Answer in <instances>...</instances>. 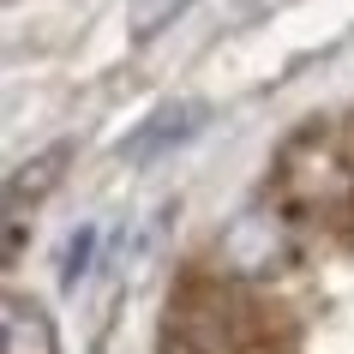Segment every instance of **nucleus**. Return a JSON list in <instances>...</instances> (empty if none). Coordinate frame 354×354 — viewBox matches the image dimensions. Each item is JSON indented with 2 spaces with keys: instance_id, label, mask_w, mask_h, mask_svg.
<instances>
[{
  "instance_id": "1",
  "label": "nucleus",
  "mask_w": 354,
  "mask_h": 354,
  "mask_svg": "<svg viewBox=\"0 0 354 354\" xmlns=\"http://www.w3.org/2000/svg\"><path fill=\"white\" fill-rule=\"evenodd\" d=\"M277 210L295 223H342L354 216V127L318 120L300 127L270 174Z\"/></svg>"
},
{
  "instance_id": "2",
  "label": "nucleus",
  "mask_w": 354,
  "mask_h": 354,
  "mask_svg": "<svg viewBox=\"0 0 354 354\" xmlns=\"http://www.w3.org/2000/svg\"><path fill=\"white\" fill-rule=\"evenodd\" d=\"M277 318L228 282H187L168 300L162 354H277Z\"/></svg>"
},
{
  "instance_id": "3",
  "label": "nucleus",
  "mask_w": 354,
  "mask_h": 354,
  "mask_svg": "<svg viewBox=\"0 0 354 354\" xmlns=\"http://www.w3.org/2000/svg\"><path fill=\"white\" fill-rule=\"evenodd\" d=\"M198 120H205V102H168V109H156V114L145 120V132L127 145V156H132V162H145V156H156V150L192 138V132H198Z\"/></svg>"
},
{
  "instance_id": "4",
  "label": "nucleus",
  "mask_w": 354,
  "mask_h": 354,
  "mask_svg": "<svg viewBox=\"0 0 354 354\" xmlns=\"http://www.w3.org/2000/svg\"><path fill=\"white\" fill-rule=\"evenodd\" d=\"M6 354H60L55 342V324H48V313H42L37 300H6Z\"/></svg>"
},
{
  "instance_id": "5",
  "label": "nucleus",
  "mask_w": 354,
  "mask_h": 354,
  "mask_svg": "<svg viewBox=\"0 0 354 354\" xmlns=\"http://www.w3.org/2000/svg\"><path fill=\"white\" fill-rule=\"evenodd\" d=\"M66 156H73L66 145H48L42 156H30V162H19V168H12V180H6V210L19 216L24 205H37L42 192H48V187L60 180V168H66Z\"/></svg>"
},
{
  "instance_id": "6",
  "label": "nucleus",
  "mask_w": 354,
  "mask_h": 354,
  "mask_svg": "<svg viewBox=\"0 0 354 354\" xmlns=\"http://www.w3.org/2000/svg\"><path fill=\"white\" fill-rule=\"evenodd\" d=\"M187 6H192V0H127V30L145 42V37H156L162 24H174Z\"/></svg>"
}]
</instances>
